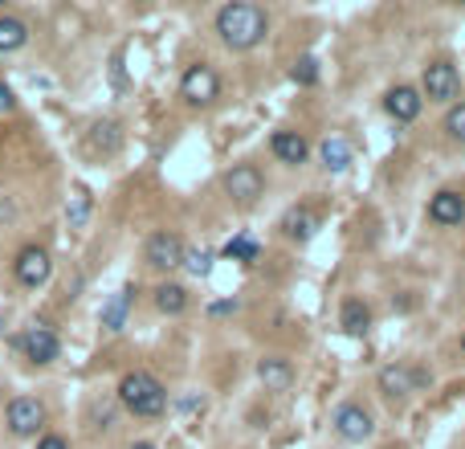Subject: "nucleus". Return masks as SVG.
Instances as JSON below:
<instances>
[{
	"label": "nucleus",
	"instance_id": "f257e3e1",
	"mask_svg": "<svg viewBox=\"0 0 465 449\" xmlns=\"http://www.w3.org/2000/svg\"><path fill=\"white\" fill-rule=\"evenodd\" d=\"M212 29H217L220 45L246 53V49H257L270 37V13L262 4H254V0H228V4L217 9Z\"/></svg>",
	"mask_w": 465,
	"mask_h": 449
},
{
	"label": "nucleus",
	"instance_id": "f03ea898",
	"mask_svg": "<svg viewBox=\"0 0 465 449\" xmlns=\"http://www.w3.org/2000/svg\"><path fill=\"white\" fill-rule=\"evenodd\" d=\"M119 405L127 409L131 417H143V421H151V417H164V409H167V388L159 384L151 372H127L123 380H119Z\"/></svg>",
	"mask_w": 465,
	"mask_h": 449
},
{
	"label": "nucleus",
	"instance_id": "7ed1b4c3",
	"mask_svg": "<svg viewBox=\"0 0 465 449\" xmlns=\"http://www.w3.org/2000/svg\"><path fill=\"white\" fill-rule=\"evenodd\" d=\"M421 94L429 98V103L449 106L457 94H461V74H457V66L445 62V58L429 62L425 66V74H421Z\"/></svg>",
	"mask_w": 465,
	"mask_h": 449
},
{
	"label": "nucleus",
	"instance_id": "20e7f679",
	"mask_svg": "<svg viewBox=\"0 0 465 449\" xmlns=\"http://www.w3.org/2000/svg\"><path fill=\"white\" fill-rule=\"evenodd\" d=\"M180 98H184L188 106H212L220 98V74L212 70L209 62L188 66L184 78H180Z\"/></svg>",
	"mask_w": 465,
	"mask_h": 449
},
{
	"label": "nucleus",
	"instance_id": "39448f33",
	"mask_svg": "<svg viewBox=\"0 0 465 449\" xmlns=\"http://www.w3.org/2000/svg\"><path fill=\"white\" fill-rule=\"evenodd\" d=\"M184 238L180 233H172V229H159V233H151L148 238V246H143V262L151 265V270H159V274H172V270H180L184 265Z\"/></svg>",
	"mask_w": 465,
	"mask_h": 449
},
{
	"label": "nucleus",
	"instance_id": "423d86ee",
	"mask_svg": "<svg viewBox=\"0 0 465 449\" xmlns=\"http://www.w3.org/2000/svg\"><path fill=\"white\" fill-rule=\"evenodd\" d=\"M220 184H225L228 201H237L241 209H249V204L265 193V176H262V167H257V164H233Z\"/></svg>",
	"mask_w": 465,
	"mask_h": 449
},
{
	"label": "nucleus",
	"instance_id": "0eeeda50",
	"mask_svg": "<svg viewBox=\"0 0 465 449\" xmlns=\"http://www.w3.org/2000/svg\"><path fill=\"white\" fill-rule=\"evenodd\" d=\"M4 425L13 437H37L45 429V405L37 397H13L4 405Z\"/></svg>",
	"mask_w": 465,
	"mask_h": 449
},
{
	"label": "nucleus",
	"instance_id": "6e6552de",
	"mask_svg": "<svg viewBox=\"0 0 465 449\" xmlns=\"http://www.w3.org/2000/svg\"><path fill=\"white\" fill-rule=\"evenodd\" d=\"M13 274H17V283L29 286V291H37V286L49 283L53 274V257L45 246H21L17 257H13Z\"/></svg>",
	"mask_w": 465,
	"mask_h": 449
},
{
	"label": "nucleus",
	"instance_id": "1a4fd4ad",
	"mask_svg": "<svg viewBox=\"0 0 465 449\" xmlns=\"http://www.w3.org/2000/svg\"><path fill=\"white\" fill-rule=\"evenodd\" d=\"M429 384V372L413 368V364H388V368H380L376 376V388L384 392V397H408V392H416V388Z\"/></svg>",
	"mask_w": 465,
	"mask_h": 449
},
{
	"label": "nucleus",
	"instance_id": "9d476101",
	"mask_svg": "<svg viewBox=\"0 0 465 449\" xmlns=\"http://www.w3.org/2000/svg\"><path fill=\"white\" fill-rule=\"evenodd\" d=\"M331 425H335V433H339L343 441H352V445H360V441H368L371 433H376V421H371V413H368L363 405H352V400L335 409Z\"/></svg>",
	"mask_w": 465,
	"mask_h": 449
},
{
	"label": "nucleus",
	"instance_id": "9b49d317",
	"mask_svg": "<svg viewBox=\"0 0 465 449\" xmlns=\"http://www.w3.org/2000/svg\"><path fill=\"white\" fill-rule=\"evenodd\" d=\"M21 352L29 355L33 364H53L58 355H62V339H58V331L53 327H45V323H37V327H29L25 335H21Z\"/></svg>",
	"mask_w": 465,
	"mask_h": 449
},
{
	"label": "nucleus",
	"instance_id": "f8f14e48",
	"mask_svg": "<svg viewBox=\"0 0 465 449\" xmlns=\"http://www.w3.org/2000/svg\"><path fill=\"white\" fill-rule=\"evenodd\" d=\"M384 111L396 119V123H413V119L425 111V94L416 86H408V82H400V86H392L384 94Z\"/></svg>",
	"mask_w": 465,
	"mask_h": 449
},
{
	"label": "nucleus",
	"instance_id": "ddd939ff",
	"mask_svg": "<svg viewBox=\"0 0 465 449\" xmlns=\"http://www.w3.org/2000/svg\"><path fill=\"white\" fill-rule=\"evenodd\" d=\"M318 225H323V220H318V212L310 209V204H294V209H286L278 229L286 241H310L318 233Z\"/></svg>",
	"mask_w": 465,
	"mask_h": 449
},
{
	"label": "nucleus",
	"instance_id": "4468645a",
	"mask_svg": "<svg viewBox=\"0 0 465 449\" xmlns=\"http://www.w3.org/2000/svg\"><path fill=\"white\" fill-rule=\"evenodd\" d=\"M429 220H433V225H441V229L461 225V220H465V196L453 193V188H441V193L429 201Z\"/></svg>",
	"mask_w": 465,
	"mask_h": 449
},
{
	"label": "nucleus",
	"instance_id": "2eb2a0df",
	"mask_svg": "<svg viewBox=\"0 0 465 449\" xmlns=\"http://www.w3.org/2000/svg\"><path fill=\"white\" fill-rule=\"evenodd\" d=\"M257 380H262L270 392H286V388L294 384V364H290L286 355H262V360H257Z\"/></svg>",
	"mask_w": 465,
	"mask_h": 449
},
{
	"label": "nucleus",
	"instance_id": "dca6fc26",
	"mask_svg": "<svg viewBox=\"0 0 465 449\" xmlns=\"http://www.w3.org/2000/svg\"><path fill=\"white\" fill-rule=\"evenodd\" d=\"M270 151L282 159V164L299 167V164H307V156H310V143H307V135H299V131H273Z\"/></svg>",
	"mask_w": 465,
	"mask_h": 449
},
{
	"label": "nucleus",
	"instance_id": "f3484780",
	"mask_svg": "<svg viewBox=\"0 0 465 449\" xmlns=\"http://www.w3.org/2000/svg\"><path fill=\"white\" fill-rule=\"evenodd\" d=\"M135 294H139V291H135V286L127 283L123 291H119V294H111V302H106V307H103V315H98V319H103V327H106V331H111V335H119V331H123V327H127V315H131V302H135Z\"/></svg>",
	"mask_w": 465,
	"mask_h": 449
},
{
	"label": "nucleus",
	"instance_id": "a211bd4d",
	"mask_svg": "<svg viewBox=\"0 0 465 449\" xmlns=\"http://www.w3.org/2000/svg\"><path fill=\"white\" fill-rule=\"evenodd\" d=\"M318 159H323L326 172H347L352 167V143L343 139V135H326L318 143Z\"/></svg>",
	"mask_w": 465,
	"mask_h": 449
},
{
	"label": "nucleus",
	"instance_id": "6ab92c4d",
	"mask_svg": "<svg viewBox=\"0 0 465 449\" xmlns=\"http://www.w3.org/2000/svg\"><path fill=\"white\" fill-rule=\"evenodd\" d=\"M188 302H192L188 299V286H180V283H159L156 286V310L159 315L176 319V315H184L188 310Z\"/></svg>",
	"mask_w": 465,
	"mask_h": 449
},
{
	"label": "nucleus",
	"instance_id": "aec40b11",
	"mask_svg": "<svg viewBox=\"0 0 465 449\" xmlns=\"http://www.w3.org/2000/svg\"><path fill=\"white\" fill-rule=\"evenodd\" d=\"M339 327L347 335H368L371 331V310H368V302L363 299H347L339 307Z\"/></svg>",
	"mask_w": 465,
	"mask_h": 449
},
{
	"label": "nucleus",
	"instance_id": "412c9836",
	"mask_svg": "<svg viewBox=\"0 0 465 449\" xmlns=\"http://www.w3.org/2000/svg\"><path fill=\"white\" fill-rule=\"evenodd\" d=\"M29 45V25L21 17H13V13H4L0 17V53H17Z\"/></svg>",
	"mask_w": 465,
	"mask_h": 449
},
{
	"label": "nucleus",
	"instance_id": "4be33fe9",
	"mask_svg": "<svg viewBox=\"0 0 465 449\" xmlns=\"http://www.w3.org/2000/svg\"><path fill=\"white\" fill-rule=\"evenodd\" d=\"M225 257H233V262H246V265H254L257 257H262V246H257L254 238H246V233H241V238H233L225 246Z\"/></svg>",
	"mask_w": 465,
	"mask_h": 449
},
{
	"label": "nucleus",
	"instance_id": "5701e85b",
	"mask_svg": "<svg viewBox=\"0 0 465 449\" xmlns=\"http://www.w3.org/2000/svg\"><path fill=\"white\" fill-rule=\"evenodd\" d=\"M441 127H445L449 143H461V148H465V103H453V106H449V111H445V123H441Z\"/></svg>",
	"mask_w": 465,
	"mask_h": 449
},
{
	"label": "nucleus",
	"instance_id": "b1692460",
	"mask_svg": "<svg viewBox=\"0 0 465 449\" xmlns=\"http://www.w3.org/2000/svg\"><path fill=\"white\" fill-rule=\"evenodd\" d=\"M66 220H70V229H82V225L90 220V193H86V188H78L74 201L66 204Z\"/></svg>",
	"mask_w": 465,
	"mask_h": 449
},
{
	"label": "nucleus",
	"instance_id": "393cba45",
	"mask_svg": "<svg viewBox=\"0 0 465 449\" xmlns=\"http://www.w3.org/2000/svg\"><path fill=\"white\" fill-rule=\"evenodd\" d=\"M184 270L192 278H209L212 274V254L209 249H184Z\"/></svg>",
	"mask_w": 465,
	"mask_h": 449
},
{
	"label": "nucleus",
	"instance_id": "a878e982",
	"mask_svg": "<svg viewBox=\"0 0 465 449\" xmlns=\"http://www.w3.org/2000/svg\"><path fill=\"white\" fill-rule=\"evenodd\" d=\"M290 78L299 82V86H315L318 82V58H299V62H294V70H290Z\"/></svg>",
	"mask_w": 465,
	"mask_h": 449
},
{
	"label": "nucleus",
	"instance_id": "bb28decb",
	"mask_svg": "<svg viewBox=\"0 0 465 449\" xmlns=\"http://www.w3.org/2000/svg\"><path fill=\"white\" fill-rule=\"evenodd\" d=\"M94 148H103V151H114L119 148V123H98L94 127Z\"/></svg>",
	"mask_w": 465,
	"mask_h": 449
},
{
	"label": "nucleus",
	"instance_id": "cd10ccee",
	"mask_svg": "<svg viewBox=\"0 0 465 449\" xmlns=\"http://www.w3.org/2000/svg\"><path fill=\"white\" fill-rule=\"evenodd\" d=\"M90 417H94V429H111L114 409H111V405H103V400H94V405H90Z\"/></svg>",
	"mask_w": 465,
	"mask_h": 449
},
{
	"label": "nucleus",
	"instance_id": "c85d7f7f",
	"mask_svg": "<svg viewBox=\"0 0 465 449\" xmlns=\"http://www.w3.org/2000/svg\"><path fill=\"white\" fill-rule=\"evenodd\" d=\"M37 449H70V441H66L62 433H45V437L37 441Z\"/></svg>",
	"mask_w": 465,
	"mask_h": 449
},
{
	"label": "nucleus",
	"instance_id": "c756f323",
	"mask_svg": "<svg viewBox=\"0 0 465 449\" xmlns=\"http://www.w3.org/2000/svg\"><path fill=\"white\" fill-rule=\"evenodd\" d=\"M13 106H17V94H13V90L4 86V82H0V115H9Z\"/></svg>",
	"mask_w": 465,
	"mask_h": 449
},
{
	"label": "nucleus",
	"instance_id": "7c9ffc66",
	"mask_svg": "<svg viewBox=\"0 0 465 449\" xmlns=\"http://www.w3.org/2000/svg\"><path fill=\"white\" fill-rule=\"evenodd\" d=\"M209 315H237V299H225V302H212Z\"/></svg>",
	"mask_w": 465,
	"mask_h": 449
},
{
	"label": "nucleus",
	"instance_id": "2f4dec72",
	"mask_svg": "<svg viewBox=\"0 0 465 449\" xmlns=\"http://www.w3.org/2000/svg\"><path fill=\"white\" fill-rule=\"evenodd\" d=\"M131 449H156L151 441H131Z\"/></svg>",
	"mask_w": 465,
	"mask_h": 449
},
{
	"label": "nucleus",
	"instance_id": "473e14b6",
	"mask_svg": "<svg viewBox=\"0 0 465 449\" xmlns=\"http://www.w3.org/2000/svg\"><path fill=\"white\" fill-rule=\"evenodd\" d=\"M461 352H465V331H461Z\"/></svg>",
	"mask_w": 465,
	"mask_h": 449
}]
</instances>
